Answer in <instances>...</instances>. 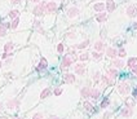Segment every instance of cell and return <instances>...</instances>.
<instances>
[{
  "mask_svg": "<svg viewBox=\"0 0 137 119\" xmlns=\"http://www.w3.org/2000/svg\"><path fill=\"white\" fill-rule=\"evenodd\" d=\"M45 9H47V4H44V3H40V4H38L35 8H34V14L35 16H43V13L45 12Z\"/></svg>",
  "mask_w": 137,
  "mask_h": 119,
  "instance_id": "obj_1",
  "label": "cell"
},
{
  "mask_svg": "<svg viewBox=\"0 0 137 119\" xmlns=\"http://www.w3.org/2000/svg\"><path fill=\"white\" fill-rule=\"evenodd\" d=\"M118 91L120 92V94H127L129 92V84L126 83V82H122L118 86Z\"/></svg>",
  "mask_w": 137,
  "mask_h": 119,
  "instance_id": "obj_2",
  "label": "cell"
},
{
  "mask_svg": "<svg viewBox=\"0 0 137 119\" xmlns=\"http://www.w3.org/2000/svg\"><path fill=\"white\" fill-rule=\"evenodd\" d=\"M127 14H128V17H131V18L136 17V14H137V8H136L134 5H129L128 8H127Z\"/></svg>",
  "mask_w": 137,
  "mask_h": 119,
  "instance_id": "obj_3",
  "label": "cell"
},
{
  "mask_svg": "<svg viewBox=\"0 0 137 119\" xmlns=\"http://www.w3.org/2000/svg\"><path fill=\"white\" fill-rule=\"evenodd\" d=\"M57 10V4L54 2H50V3H47V9H45V12L48 13H54Z\"/></svg>",
  "mask_w": 137,
  "mask_h": 119,
  "instance_id": "obj_4",
  "label": "cell"
},
{
  "mask_svg": "<svg viewBox=\"0 0 137 119\" xmlns=\"http://www.w3.org/2000/svg\"><path fill=\"white\" fill-rule=\"evenodd\" d=\"M79 14V9L78 8H70L67 10V16L70 17V18H74V17H76Z\"/></svg>",
  "mask_w": 137,
  "mask_h": 119,
  "instance_id": "obj_5",
  "label": "cell"
},
{
  "mask_svg": "<svg viewBox=\"0 0 137 119\" xmlns=\"http://www.w3.org/2000/svg\"><path fill=\"white\" fill-rule=\"evenodd\" d=\"M47 66H48V64H47V60H45V58H42V60H40V64H39V66L36 68V70H38V71L45 70V69H47Z\"/></svg>",
  "mask_w": 137,
  "mask_h": 119,
  "instance_id": "obj_6",
  "label": "cell"
},
{
  "mask_svg": "<svg viewBox=\"0 0 137 119\" xmlns=\"http://www.w3.org/2000/svg\"><path fill=\"white\" fill-rule=\"evenodd\" d=\"M106 8H108V12H114L115 10V3H114V0H108L106 2Z\"/></svg>",
  "mask_w": 137,
  "mask_h": 119,
  "instance_id": "obj_7",
  "label": "cell"
},
{
  "mask_svg": "<svg viewBox=\"0 0 137 119\" xmlns=\"http://www.w3.org/2000/svg\"><path fill=\"white\" fill-rule=\"evenodd\" d=\"M84 71H86V69H84V65L79 64V65H76V66H75V72H76L78 75H84Z\"/></svg>",
  "mask_w": 137,
  "mask_h": 119,
  "instance_id": "obj_8",
  "label": "cell"
},
{
  "mask_svg": "<svg viewBox=\"0 0 137 119\" xmlns=\"http://www.w3.org/2000/svg\"><path fill=\"white\" fill-rule=\"evenodd\" d=\"M71 62H72V58H70L68 56H65L64 60H62V69L64 68H68V66L71 65Z\"/></svg>",
  "mask_w": 137,
  "mask_h": 119,
  "instance_id": "obj_9",
  "label": "cell"
},
{
  "mask_svg": "<svg viewBox=\"0 0 137 119\" xmlns=\"http://www.w3.org/2000/svg\"><path fill=\"white\" fill-rule=\"evenodd\" d=\"M65 82L68 83V84L74 83V82H75V75H74V74H66V75H65Z\"/></svg>",
  "mask_w": 137,
  "mask_h": 119,
  "instance_id": "obj_10",
  "label": "cell"
},
{
  "mask_svg": "<svg viewBox=\"0 0 137 119\" xmlns=\"http://www.w3.org/2000/svg\"><path fill=\"white\" fill-rule=\"evenodd\" d=\"M106 20H108V16H106V13H100L98 16L96 17V21L100 22V24H102V22H105Z\"/></svg>",
  "mask_w": 137,
  "mask_h": 119,
  "instance_id": "obj_11",
  "label": "cell"
},
{
  "mask_svg": "<svg viewBox=\"0 0 137 119\" xmlns=\"http://www.w3.org/2000/svg\"><path fill=\"white\" fill-rule=\"evenodd\" d=\"M94 10L96 12H102V10H105V4L104 3H97V4H94Z\"/></svg>",
  "mask_w": 137,
  "mask_h": 119,
  "instance_id": "obj_12",
  "label": "cell"
},
{
  "mask_svg": "<svg viewBox=\"0 0 137 119\" xmlns=\"http://www.w3.org/2000/svg\"><path fill=\"white\" fill-rule=\"evenodd\" d=\"M18 105H20V101L18 100H12V101L8 102V108L9 109H16Z\"/></svg>",
  "mask_w": 137,
  "mask_h": 119,
  "instance_id": "obj_13",
  "label": "cell"
},
{
  "mask_svg": "<svg viewBox=\"0 0 137 119\" xmlns=\"http://www.w3.org/2000/svg\"><path fill=\"white\" fill-rule=\"evenodd\" d=\"M106 54H108L109 57H111V58H114V57H115V56L118 54V52H116L115 49H114V48H109L108 50H106Z\"/></svg>",
  "mask_w": 137,
  "mask_h": 119,
  "instance_id": "obj_14",
  "label": "cell"
},
{
  "mask_svg": "<svg viewBox=\"0 0 137 119\" xmlns=\"http://www.w3.org/2000/svg\"><path fill=\"white\" fill-rule=\"evenodd\" d=\"M90 91H92V89H89V88L86 87V88H83L80 91V93H82L83 97H89V96H90Z\"/></svg>",
  "mask_w": 137,
  "mask_h": 119,
  "instance_id": "obj_15",
  "label": "cell"
},
{
  "mask_svg": "<svg viewBox=\"0 0 137 119\" xmlns=\"http://www.w3.org/2000/svg\"><path fill=\"white\" fill-rule=\"evenodd\" d=\"M49 94H50V89H49V88H45L44 91L40 93V98H42V100H43V98H47Z\"/></svg>",
  "mask_w": 137,
  "mask_h": 119,
  "instance_id": "obj_16",
  "label": "cell"
},
{
  "mask_svg": "<svg viewBox=\"0 0 137 119\" xmlns=\"http://www.w3.org/2000/svg\"><path fill=\"white\" fill-rule=\"evenodd\" d=\"M89 97H92V98H98L100 97V91H98V89H92V91H90V96Z\"/></svg>",
  "mask_w": 137,
  "mask_h": 119,
  "instance_id": "obj_17",
  "label": "cell"
},
{
  "mask_svg": "<svg viewBox=\"0 0 137 119\" xmlns=\"http://www.w3.org/2000/svg\"><path fill=\"white\" fill-rule=\"evenodd\" d=\"M132 115V110H131V108L129 109H123L122 110V116H131Z\"/></svg>",
  "mask_w": 137,
  "mask_h": 119,
  "instance_id": "obj_18",
  "label": "cell"
},
{
  "mask_svg": "<svg viewBox=\"0 0 137 119\" xmlns=\"http://www.w3.org/2000/svg\"><path fill=\"white\" fill-rule=\"evenodd\" d=\"M104 48H105V46H104L102 42H96L94 43V49L96 50H102Z\"/></svg>",
  "mask_w": 137,
  "mask_h": 119,
  "instance_id": "obj_19",
  "label": "cell"
},
{
  "mask_svg": "<svg viewBox=\"0 0 137 119\" xmlns=\"http://www.w3.org/2000/svg\"><path fill=\"white\" fill-rule=\"evenodd\" d=\"M109 76H110L111 79H115V78L118 76V71H116L115 69H110V70H109Z\"/></svg>",
  "mask_w": 137,
  "mask_h": 119,
  "instance_id": "obj_20",
  "label": "cell"
},
{
  "mask_svg": "<svg viewBox=\"0 0 137 119\" xmlns=\"http://www.w3.org/2000/svg\"><path fill=\"white\" fill-rule=\"evenodd\" d=\"M112 65H114V68H123V61L122 60H114V62H112Z\"/></svg>",
  "mask_w": 137,
  "mask_h": 119,
  "instance_id": "obj_21",
  "label": "cell"
},
{
  "mask_svg": "<svg viewBox=\"0 0 137 119\" xmlns=\"http://www.w3.org/2000/svg\"><path fill=\"white\" fill-rule=\"evenodd\" d=\"M136 62H137V58L136 57H131L128 60V62H127V65L129 66V68H132L133 65H136Z\"/></svg>",
  "mask_w": 137,
  "mask_h": 119,
  "instance_id": "obj_22",
  "label": "cell"
},
{
  "mask_svg": "<svg viewBox=\"0 0 137 119\" xmlns=\"http://www.w3.org/2000/svg\"><path fill=\"white\" fill-rule=\"evenodd\" d=\"M18 14H20V12H18L17 9H14V10H10V12H9V17H10V18H17Z\"/></svg>",
  "mask_w": 137,
  "mask_h": 119,
  "instance_id": "obj_23",
  "label": "cell"
},
{
  "mask_svg": "<svg viewBox=\"0 0 137 119\" xmlns=\"http://www.w3.org/2000/svg\"><path fill=\"white\" fill-rule=\"evenodd\" d=\"M13 49V44L12 43H6L5 46H4V50L6 52V53H8V52H10Z\"/></svg>",
  "mask_w": 137,
  "mask_h": 119,
  "instance_id": "obj_24",
  "label": "cell"
},
{
  "mask_svg": "<svg viewBox=\"0 0 137 119\" xmlns=\"http://www.w3.org/2000/svg\"><path fill=\"white\" fill-rule=\"evenodd\" d=\"M88 46H89V40H84L83 43H80V44H79L78 48H79V49H83V48H87Z\"/></svg>",
  "mask_w": 137,
  "mask_h": 119,
  "instance_id": "obj_25",
  "label": "cell"
},
{
  "mask_svg": "<svg viewBox=\"0 0 137 119\" xmlns=\"http://www.w3.org/2000/svg\"><path fill=\"white\" fill-rule=\"evenodd\" d=\"M83 106H84V109L88 110V111H93V106H92V104H90V102H84V105H83Z\"/></svg>",
  "mask_w": 137,
  "mask_h": 119,
  "instance_id": "obj_26",
  "label": "cell"
},
{
  "mask_svg": "<svg viewBox=\"0 0 137 119\" xmlns=\"http://www.w3.org/2000/svg\"><path fill=\"white\" fill-rule=\"evenodd\" d=\"M34 26H35L38 30H39V32H40V34H44V30L40 27V22H39V21H35V22H34Z\"/></svg>",
  "mask_w": 137,
  "mask_h": 119,
  "instance_id": "obj_27",
  "label": "cell"
},
{
  "mask_svg": "<svg viewBox=\"0 0 137 119\" xmlns=\"http://www.w3.org/2000/svg\"><path fill=\"white\" fill-rule=\"evenodd\" d=\"M89 53H87V52H84V53H82L80 56H79V58H80V61H87V60L89 58V56H88Z\"/></svg>",
  "mask_w": 137,
  "mask_h": 119,
  "instance_id": "obj_28",
  "label": "cell"
},
{
  "mask_svg": "<svg viewBox=\"0 0 137 119\" xmlns=\"http://www.w3.org/2000/svg\"><path fill=\"white\" fill-rule=\"evenodd\" d=\"M102 82H104V84H111V78H109L108 75H104Z\"/></svg>",
  "mask_w": 137,
  "mask_h": 119,
  "instance_id": "obj_29",
  "label": "cell"
},
{
  "mask_svg": "<svg viewBox=\"0 0 137 119\" xmlns=\"http://www.w3.org/2000/svg\"><path fill=\"white\" fill-rule=\"evenodd\" d=\"M18 24H20V20H18V18H14L13 22L10 24V27H12V28H16V27L18 26Z\"/></svg>",
  "mask_w": 137,
  "mask_h": 119,
  "instance_id": "obj_30",
  "label": "cell"
},
{
  "mask_svg": "<svg viewBox=\"0 0 137 119\" xmlns=\"http://www.w3.org/2000/svg\"><path fill=\"white\" fill-rule=\"evenodd\" d=\"M126 54H127V53H126V49H124V48H120L119 52H118V56H119V57H126Z\"/></svg>",
  "mask_w": 137,
  "mask_h": 119,
  "instance_id": "obj_31",
  "label": "cell"
},
{
  "mask_svg": "<svg viewBox=\"0 0 137 119\" xmlns=\"http://www.w3.org/2000/svg\"><path fill=\"white\" fill-rule=\"evenodd\" d=\"M6 35V28L2 25V26H0V36H5Z\"/></svg>",
  "mask_w": 137,
  "mask_h": 119,
  "instance_id": "obj_32",
  "label": "cell"
},
{
  "mask_svg": "<svg viewBox=\"0 0 137 119\" xmlns=\"http://www.w3.org/2000/svg\"><path fill=\"white\" fill-rule=\"evenodd\" d=\"M93 58L94 60H101L102 58V54L100 53V52H93Z\"/></svg>",
  "mask_w": 137,
  "mask_h": 119,
  "instance_id": "obj_33",
  "label": "cell"
},
{
  "mask_svg": "<svg viewBox=\"0 0 137 119\" xmlns=\"http://www.w3.org/2000/svg\"><path fill=\"white\" fill-rule=\"evenodd\" d=\"M109 106V98H105L104 101H102V104H101V108H108Z\"/></svg>",
  "mask_w": 137,
  "mask_h": 119,
  "instance_id": "obj_34",
  "label": "cell"
},
{
  "mask_svg": "<svg viewBox=\"0 0 137 119\" xmlns=\"http://www.w3.org/2000/svg\"><path fill=\"white\" fill-rule=\"evenodd\" d=\"M100 72H96L94 75H93V80H94V83H98V80H100Z\"/></svg>",
  "mask_w": 137,
  "mask_h": 119,
  "instance_id": "obj_35",
  "label": "cell"
},
{
  "mask_svg": "<svg viewBox=\"0 0 137 119\" xmlns=\"http://www.w3.org/2000/svg\"><path fill=\"white\" fill-rule=\"evenodd\" d=\"M32 119H43V114L42 113H36V114H34Z\"/></svg>",
  "mask_w": 137,
  "mask_h": 119,
  "instance_id": "obj_36",
  "label": "cell"
},
{
  "mask_svg": "<svg viewBox=\"0 0 137 119\" xmlns=\"http://www.w3.org/2000/svg\"><path fill=\"white\" fill-rule=\"evenodd\" d=\"M57 52L58 53H62L64 52V44H58L57 46Z\"/></svg>",
  "mask_w": 137,
  "mask_h": 119,
  "instance_id": "obj_37",
  "label": "cell"
},
{
  "mask_svg": "<svg viewBox=\"0 0 137 119\" xmlns=\"http://www.w3.org/2000/svg\"><path fill=\"white\" fill-rule=\"evenodd\" d=\"M61 93H62V89H61V88H56V89H54V94H56V96H60Z\"/></svg>",
  "mask_w": 137,
  "mask_h": 119,
  "instance_id": "obj_38",
  "label": "cell"
},
{
  "mask_svg": "<svg viewBox=\"0 0 137 119\" xmlns=\"http://www.w3.org/2000/svg\"><path fill=\"white\" fill-rule=\"evenodd\" d=\"M127 105H128V108H132V106L134 105L133 100H127Z\"/></svg>",
  "mask_w": 137,
  "mask_h": 119,
  "instance_id": "obj_39",
  "label": "cell"
},
{
  "mask_svg": "<svg viewBox=\"0 0 137 119\" xmlns=\"http://www.w3.org/2000/svg\"><path fill=\"white\" fill-rule=\"evenodd\" d=\"M131 69H132V74H134V75H137V65H133Z\"/></svg>",
  "mask_w": 137,
  "mask_h": 119,
  "instance_id": "obj_40",
  "label": "cell"
},
{
  "mask_svg": "<svg viewBox=\"0 0 137 119\" xmlns=\"http://www.w3.org/2000/svg\"><path fill=\"white\" fill-rule=\"evenodd\" d=\"M132 96H133V100H136V101H137V88H136V89H133Z\"/></svg>",
  "mask_w": 137,
  "mask_h": 119,
  "instance_id": "obj_41",
  "label": "cell"
},
{
  "mask_svg": "<svg viewBox=\"0 0 137 119\" xmlns=\"http://www.w3.org/2000/svg\"><path fill=\"white\" fill-rule=\"evenodd\" d=\"M67 36H68V38H75V34H74V32H68Z\"/></svg>",
  "mask_w": 137,
  "mask_h": 119,
  "instance_id": "obj_42",
  "label": "cell"
},
{
  "mask_svg": "<svg viewBox=\"0 0 137 119\" xmlns=\"http://www.w3.org/2000/svg\"><path fill=\"white\" fill-rule=\"evenodd\" d=\"M12 3L13 4H18V3H21V0H12Z\"/></svg>",
  "mask_w": 137,
  "mask_h": 119,
  "instance_id": "obj_43",
  "label": "cell"
},
{
  "mask_svg": "<svg viewBox=\"0 0 137 119\" xmlns=\"http://www.w3.org/2000/svg\"><path fill=\"white\" fill-rule=\"evenodd\" d=\"M109 115H110L109 113H106V114L104 115V119H109Z\"/></svg>",
  "mask_w": 137,
  "mask_h": 119,
  "instance_id": "obj_44",
  "label": "cell"
},
{
  "mask_svg": "<svg viewBox=\"0 0 137 119\" xmlns=\"http://www.w3.org/2000/svg\"><path fill=\"white\" fill-rule=\"evenodd\" d=\"M49 119H60V118L56 116V115H52V116H49Z\"/></svg>",
  "mask_w": 137,
  "mask_h": 119,
  "instance_id": "obj_45",
  "label": "cell"
},
{
  "mask_svg": "<svg viewBox=\"0 0 137 119\" xmlns=\"http://www.w3.org/2000/svg\"><path fill=\"white\" fill-rule=\"evenodd\" d=\"M31 2H32V3H39L40 0H31Z\"/></svg>",
  "mask_w": 137,
  "mask_h": 119,
  "instance_id": "obj_46",
  "label": "cell"
},
{
  "mask_svg": "<svg viewBox=\"0 0 137 119\" xmlns=\"http://www.w3.org/2000/svg\"><path fill=\"white\" fill-rule=\"evenodd\" d=\"M133 28H136V30H137V22H136V24L133 25Z\"/></svg>",
  "mask_w": 137,
  "mask_h": 119,
  "instance_id": "obj_47",
  "label": "cell"
},
{
  "mask_svg": "<svg viewBox=\"0 0 137 119\" xmlns=\"http://www.w3.org/2000/svg\"><path fill=\"white\" fill-rule=\"evenodd\" d=\"M14 119H20V118H18V116H16V118H14Z\"/></svg>",
  "mask_w": 137,
  "mask_h": 119,
  "instance_id": "obj_48",
  "label": "cell"
},
{
  "mask_svg": "<svg viewBox=\"0 0 137 119\" xmlns=\"http://www.w3.org/2000/svg\"><path fill=\"white\" fill-rule=\"evenodd\" d=\"M0 68H2V62H0Z\"/></svg>",
  "mask_w": 137,
  "mask_h": 119,
  "instance_id": "obj_49",
  "label": "cell"
},
{
  "mask_svg": "<svg viewBox=\"0 0 137 119\" xmlns=\"http://www.w3.org/2000/svg\"><path fill=\"white\" fill-rule=\"evenodd\" d=\"M0 109H2V105H0Z\"/></svg>",
  "mask_w": 137,
  "mask_h": 119,
  "instance_id": "obj_50",
  "label": "cell"
}]
</instances>
